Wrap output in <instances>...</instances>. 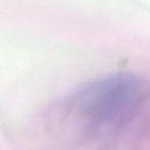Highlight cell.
<instances>
[{
	"label": "cell",
	"mask_w": 150,
	"mask_h": 150,
	"mask_svg": "<svg viewBox=\"0 0 150 150\" xmlns=\"http://www.w3.org/2000/svg\"><path fill=\"white\" fill-rule=\"evenodd\" d=\"M143 91L141 81L132 76L116 75L100 80L75 100L77 118L93 131L110 130L137 109Z\"/></svg>",
	"instance_id": "6da1fadb"
}]
</instances>
